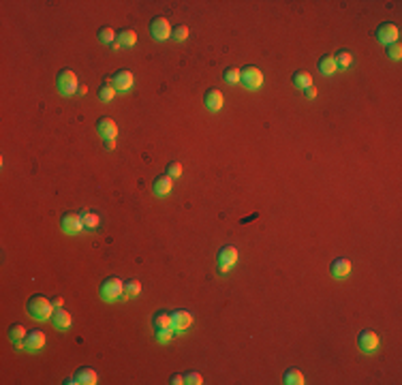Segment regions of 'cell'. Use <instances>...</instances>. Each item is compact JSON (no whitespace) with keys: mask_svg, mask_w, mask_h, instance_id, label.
<instances>
[{"mask_svg":"<svg viewBox=\"0 0 402 385\" xmlns=\"http://www.w3.org/2000/svg\"><path fill=\"white\" fill-rule=\"evenodd\" d=\"M26 311H28L32 319L47 321V319H51V315H54V304H51V299L43 297V295H32L28 302H26Z\"/></svg>","mask_w":402,"mask_h":385,"instance_id":"1","label":"cell"},{"mask_svg":"<svg viewBox=\"0 0 402 385\" xmlns=\"http://www.w3.org/2000/svg\"><path fill=\"white\" fill-rule=\"evenodd\" d=\"M122 291H124V282L120 278H116V276H109V278L103 280L99 293H101V297L105 299V302L111 304V302H116V299H122Z\"/></svg>","mask_w":402,"mask_h":385,"instance_id":"2","label":"cell"},{"mask_svg":"<svg viewBox=\"0 0 402 385\" xmlns=\"http://www.w3.org/2000/svg\"><path fill=\"white\" fill-rule=\"evenodd\" d=\"M239 84L248 90H257L263 84V73L257 66H244L239 68Z\"/></svg>","mask_w":402,"mask_h":385,"instance_id":"3","label":"cell"},{"mask_svg":"<svg viewBox=\"0 0 402 385\" xmlns=\"http://www.w3.org/2000/svg\"><path fill=\"white\" fill-rule=\"evenodd\" d=\"M56 86H58V92L62 94V97H71V94L77 92V77L73 71H68V68H64V71H60L58 77H56Z\"/></svg>","mask_w":402,"mask_h":385,"instance_id":"4","label":"cell"},{"mask_svg":"<svg viewBox=\"0 0 402 385\" xmlns=\"http://www.w3.org/2000/svg\"><path fill=\"white\" fill-rule=\"evenodd\" d=\"M216 259H218V272L220 274H227L231 268L235 265V261H237V251H235V246H222L220 251H218V255H216Z\"/></svg>","mask_w":402,"mask_h":385,"instance_id":"5","label":"cell"},{"mask_svg":"<svg viewBox=\"0 0 402 385\" xmlns=\"http://www.w3.org/2000/svg\"><path fill=\"white\" fill-rule=\"evenodd\" d=\"M150 34L156 41H167L171 39V24L167 17H154L150 22Z\"/></svg>","mask_w":402,"mask_h":385,"instance_id":"6","label":"cell"},{"mask_svg":"<svg viewBox=\"0 0 402 385\" xmlns=\"http://www.w3.org/2000/svg\"><path fill=\"white\" fill-rule=\"evenodd\" d=\"M374 37L379 39L385 47H387V45H391V43H396V41H398V26H396V24H391V22H383V24L379 26V28H376Z\"/></svg>","mask_w":402,"mask_h":385,"instance_id":"7","label":"cell"},{"mask_svg":"<svg viewBox=\"0 0 402 385\" xmlns=\"http://www.w3.org/2000/svg\"><path fill=\"white\" fill-rule=\"evenodd\" d=\"M357 347L364 351V353H374L379 349V336L372 330H362L357 334Z\"/></svg>","mask_w":402,"mask_h":385,"instance_id":"8","label":"cell"},{"mask_svg":"<svg viewBox=\"0 0 402 385\" xmlns=\"http://www.w3.org/2000/svg\"><path fill=\"white\" fill-rule=\"evenodd\" d=\"M60 227H62V231L66 236H75V234H79V231L84 229L79 214H73V212L62 214V218H60Z\"/></svg>","mask_w":402,"mask_h":385,"instance_id":"9","label":"cell"},{"mask_svg":"<svg viewBox=\"0 0 402 385\" xmlns=\"http://www.w3.org/2000/svg\"><path fill=\"white\" fill-rule=\"evenodd\" d=\"M111 86L118 90V92H126L133 88V73L122 68V71H118L114 77H111Z\"/></svg>","mask_w":402,"mask_h":385,"instance_id":"10","label":"cell"},{"mask_svg":"<svg viewBox=\"0 0 402 385\" xmlns=\"http://www.w3.org/2000/svg\"><path fill=\"white\" fill-rule=\"evenodd\" d=\"M97 133L103 139H116L118 137V126L111 118H99L97 122Z\"/></svg>","mask_w":402,"mask_h":385,"instance_id":"11","label":"cell"},{"mask_svg":"<svg viewBox=\"0 0 402 385\" xmlns=\"http://www.w3.org/2000/svg\"><path fill=\"white\" fill-rule=\"evenodd\" d=\"M193 317L188 311H174L171 313V325H174V332H184L191 328Z\"/></svg>","mask_w":402,"mask_h":385,"instance_id":"12","label":"cell"},{"mask_svg":"<svg viewBox=\"0 0 402 385\" xmlns=\"http://www.w3.org/2000/svg\"><path fill=\"white\" fill-rule=\"evenodd\" d=\"M41 347H45V334H43L41 330H30L24 338V349L39 351Z\"/></svg>","mask_w":402,"mask_h":385,"instance_id":"13","label":"cell"},{"mask_svg":"<svg viewBox=\"0 0 402 385\" xmlns=\"http://www.w3.org/2000/svg\"><path fill=\"white\" fill-rule=\"evenodd\" d=\"M203 103H205V107H208L210 111H220V109H222V103H225V99H222V92H220V90L210 88L208 92L203 94Z\"/></svg>","mask_w":402,"mask_h":385,"instance_id":"14","label":"cell"},{"mask_svg":"<svg viewBox=\"0 0 402 385\" xmlns=\"http://www.w3.org/2000/svg\"><path fill=\"white\" fill-rule=\"evenodd\" d=\"M171 184H174V178H169L167 174H160V176L154 178V182H152V191L156 193L158 197H165V195L171 193Z\"/></svg>","mask_w":402,"mask_h":385,"instance_id":"15","label":"cell"},{"mask_svg":"<svg viewBox=\"0 0 402 385\" xmlns=\"http://www.w3.org/2000/svg\"><path fill=\"white\" fill-rule=\"evenodd\" d=\"M51 323H54V328L56 330H68V328H71V315H68L66 311H64V308L62 306H60V308H54V315H51Z\"/></svg>","mask_w":402,"mask_h":385,"instance_id":"16","label":"cell"},{"mask_svg":"<svg viewBox=\"0 0 402 385\" xmlns=\"http://www.w3.org/2000/svg\"><path fill=\"white\" fill-rule=\"evenodd\" d=\"M330 272H332L334 278H345V276H349V272H351V261L345 259V257L334 259L332 265H330Z\"/></svg>","mask_w":402,"mask_h":385,"instance_id":"17","label":"cell"},{"mask_svg":"<svg viewBox=\"0 0 402 385\" xmlns=\"http://www.w3.org/2000/svg\"><path fill=\"white\" fill-rule=\"evenodd\" d=\"M75 383H79V385H94L99 381V376H97V372L92 370V368H79V370L75 372Z\"/></svg>","mask_w":402,"mask_h":385,"instance_id":"18","label":"cell"},{"mask_svg":"<svg viewBox=\"0 0 402 385\" xmlns=\"http://www.w3.org/2000/svg\"><path fill=\"white\" fill-rule=\"evenodd\" d=\"M26 328L22 323H15V325H11V328H9V340L13 342V345H17L20 349H24V338H26Z\"/></svg>","mask_w":402,"mask_h":385,"instance_id":"19","label":"cell"},{"mask_svg":"<svg viewBox=\"0 0 402 385\" xmlns=\"http://www.w3.org/2000/svg\"><path fill=\"white\" fill-rule=\"evenodd\" d=\"M152 325H154V330H167V328H174V325H171V313H167V311H158L156 315L152 317Z\"/></svg>","mask_w":402,"mask_h":385,"instance_id":"20","label":"cell"},{"mask_svg":"<svg viewBox=\"0 0 402 385\" xmlns=\"http://www.w3.org/2000/svg\"><path fill=\"white\" fill-rule=\"evenodd\" d=\"M116 39H118V43L122 47H133L135 43H137V32L131 30V28H124V30H120L116 34Z\"/></svg>","mask_w":402,"mask_h":385,"instance_id":"21","label":"cell"},{"mask_svg":"<svg viewBox=\"0 0 402 385\" xmlns=\"http://www.w3.org/2000/svg\"><path fill=\"white\" fill-rule=\"evenodd\" d=\"M316 68L323 73V75H332L334 71H336V60H334V56L325 54L319 58V62H316Z\"/></svg>","mask_w":402,"mask_h":385,"instance_id":"22","label":"cell"},{"mask_svg":"<svg viewBox=\"0 0 402 385\" xmlns=\"http://www.w3.org/2000/svg\"><path fill=\"white\" fill-rule=\"evenodd\" d=\"M141 293V282L137 278H131L124 282V291H122V299H128V297H137Z\"/></svg>","mask_w":402,"mask_h":385,"instance_id":"23","label":"cell"},{"mask_svg":"<svg viewBox=\"0 0 402 385\" xmlns=\"http://www.w3.org/2000/svg\"><path fill=\"white\" fill-rule=\"evenodd\" d=\"M293 84H295V88L306 90V88H310V86H312V77H310V73H306V71H297L293 75Z\"/></svg>","mask_w":402,"mask_h":385,"instance_id":"24","label":"cell"},{"mask_svg":"<svg viewBox=\"0 0 402 385\" xmlns=\"http://www.w3.org/2000/svg\"><path fill=\"white\" fill-rule=\"evenodd\" d=\"M79 218H82V225H84V229H97L99 227V216L94 212H90V210H84L82 214H79Z\"/></svg>","mask_w":402,"mask_h":385,"instance_id":"25","label":"cell"},{"mask_svg":"<svg viewBox=\"0 0 402 385\" xmlns=\"http://www.w3.org/2000/svg\"><path fill=\"white\" fill-rule=\"evenodd\" d=\"M334 60H336V68H349L351 62H353V54H351L349 49H340L336 56H334Z\"/></svg>","mask_w":402,"mask_h":385,"instance_id":"26","label":"cell"},{"mask_svg":"<svg viewBox=\"0 0 402 385\" xmlns=\"http://www.w3.org/2000/svg\"><path fill=\"white\" fill-rule=\"evenodd\" d=\"M282 379H285L287 385H302L304 383V374L299 372V370H295V368H289Z\"/></svg>","mask_w":402,"mask_h":385,"instance_id":"27","label":"cell"},{"mask_svg":"<svg viewBox=\"0 0 402 385\" xmlns=\"http://www.w3.org/2000/svg\"><path fill=\"white\" fill-rule=\"evenodd\" d=\"M171 39H174L176 43H182V41H186V39H188V28H186L184 24L174 26V28H171Z\"/></svg>","mask_w":402,"mask_h":385,"instance_id":"28","label":"cell"},{"mask_svg":"<svg viewBox=\"0 0 402 385\" xmlns=\"http://www.w3.org/2000/svg\"><path fill=\"white\" fill-rule=\"evenodd\" d=\"M114 94H116V88H114V86H109V84H105V86H101V88H99V99L103 103H109L111 99H114Z\"/></svg>","mask_w":402,"mask_h":385,"instance_id":"29","label":"cell"},{"mask_svg":"<svg viewBox=\"0 0 402 385\" xmlns=\"http://www.w3.org/2000/svg\"><path fill=\"white\" fill-rule=\"evenodd\" d=\"M99 41L101 43H107V45H111V43L116 41V32L109 28V26H105V28L99 30Z\"/></svg>","mask_w":402,"mask_h":385,"instance_id":"30","label":"cell"},{"mask_svg":"<svg viewBox=\"0 0 402 385\" xmlns=\"http://www.w3.org/2000/svg\"><path fill=\"white\" fill-rule=\"evenodd\" d=\"M222 77H225V82H227V84L235 86V84H239V68H235V66H229Z\"/></svg>","mask_w":402,"mask_h":385,"instance_id":"31","label":"cell"},{"mask_svg":"<svg viewBox=\"0 0 402 385\" xmlns=\"http://www.w3.org/2000/svg\"><path fill=\"white\" fill-rule=\"evenodd\" d=\"M165 174L169 178H180V176H182V165H180L178 161H171L167 165V169H165Z\"/></svg>","mask_w":402,"mask_h":385,"instance_id":"32","label":"cell"},{"mask_svg":"<svg viewBox=\"0 0 402 385\" xmlns=\"http://www.w3.org/2000/svg\"><path fill=\"white\" fill-rule=\"evenodd\" d=\"M171 336H174V328H167V330H156V340L160 342V345H167V342L171 340Z\"/></svg>","mask_w":402,"mask_h":385,"instance_id":"33","label":"cell"},{"mask_svg":"<svg viewBox=\"0 0 402 385\" xmlns=\"http://www.w3.org/2000/svg\"><path fill=\"white\" fill-rule=\"evenodd\" d=\"M387 56L391 58V60H400V56H402V45L396 41V43H391V45H387Z\"/></svg>","mask_w":402,"mask_h":385,"instance_id":"34","label":"cell"},{"mask_svg":"<svg viewBox=\"0 0 402 385\" xmlns=\"http://www.w3.org/2000/svg\"><path fill=\"white\" fill-rule=\"evenodd\" d=\"M184 383L186 385H201L203 383V376L199 372H186L184 374Z\"/></svg>","mask_w":402,"mask_h":385,"instance_id":"35","label":"cell"},{"mask_svg":"<svg viewBox=\"0 0 402 385\" xmlns=\"http://www.w3.org/2000/svg\"><path fill=\"white\" fill-rule=\"evenodd\" d=\"M171 385H182L184 383V374H171Z\"/></svg>","mask_w":402,"mask_h":385,"instance_id":"36","label":"cell"},{"mask_svg":"<svg viewBox=\"0 0 402 385\" xmlns=\"http://www.w3.org/2000/svg\"><path fill=\"white\" fill-rule=\"evenodd\" d=\"M306 97H308V99H314V97H316V90L312 88V86H310V88H306Z\"/></svg>","mask_w":402,"mask_h":385,"instance_id":"37","label":"cell"},{"mask_svg":"<svg viewBox=\"0 0 402 385\" xmlns=\"http://www.w3.org/2000/svg\"><path fill=\"white\" fill-rule=\"evenodd\" d=\"M105 148L107 150H114L116 148V139H105Z\"/></svg>","mask_w":402,"mask_h":385,"instance_id":"38","label":"cell"},{"mask_svg":"<svg viewBox=\"0 0 402 385\" xmlns=\"http://www.w3.org/2000/svg\"><path fill=\"white\" fill-rule=\"evenodd\" d=\"M51 304H54V308H60V306H62V297H54V299H51Z\"/></svg>","mask_w":402,"mask_h":385,"instance_id":"39","label":"cell"},{"mask_svg":"<svg viewBox=\"0 0 402 385\" xmlns=\"http://www.w3.org/2000/svg\"><path fill=\"white\" fill-rule=\"evenodd\" d=\"M120 47H122V45H120V43H118V39H116L114 43H111V49H120Z\"/></svg>","mask_w":402,"mask_h":385,"instance_id":"40","label":"cell"}]
</instances>
